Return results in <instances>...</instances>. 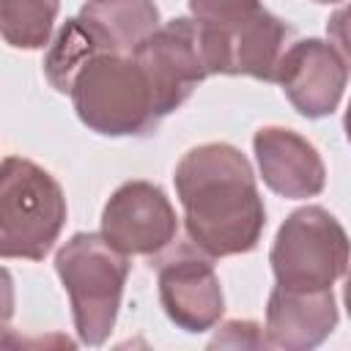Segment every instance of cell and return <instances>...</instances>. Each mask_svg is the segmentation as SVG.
Returning a JSON list of instances; mask_svg holds the SVG:
<instances>
[{
	"label": "cell",
	"mask_w": 351,
	"mask_h": 351,
	"mask_svg": "<svg viewBox=\"0 0 351 351\" xmlns=\"http://www.w3.org/2000/svg\"><path fill=\"white\" fill-rule=\"evenodd\" d=\"M189 241L208 258L258 247L266 208L250 159L230 143H203L181 156L173 173Z\"/></svg>",
	"instance_id": "6da1fadb"
},
{
	"label": "cell",
	"mask_w": 351,
	"mask_h": 351,
	"mask_svg": "<svg viewBox=\"0 0 351 351\" xmlns=\"http://www.w3.org/2000/svg\"><path fill=\"white\" fill-rule=\"evenodd\" d=\"M208 74L274 82L291 27L261 0H189Z\"/></svg>",
	"instance_id": "7a4b0ae2"
},
{
	"label": "cell",
	"mask_w": 351,
	"mask_h": 351,
	"mask_svg": "<svg viewBox=\"0 0 351 351\" xmlns=\"http://www.w3.org/2000/svg\"><path fill=\"white\" fill-rule=\"evenodd\" d=\"M77 118L104 137H143L159 126L154 90L134 55L90 58L69 88Z\"/></svg>",
	"instance_id": "3957f363"
},
{
	"label": "cell",
	"mask_w": 351,
	"mask_h": 351,
	"mask_svg": "<svg viewBox=\"0 0 351 351\" xmlns=\"http://www.w3.org/2000/svg\"><path fill=\"white\" fill-rule=\"evenodd\" d=\"M55 271L69 293L80 343L101 346L118 318L129 255L101 233H74L55 255Z\"/></svg>",
	"instance_id": "277c9868"
},
{
	"label": "cell",
	"mask_w": 351,
	"mask_h": 351,
	"mask_svg": "<svg viewBox=\"0 0 351 351\" xmlns=\"http://www.w3.org/2000/svg\"><path fill=\"white\" fill-rule=\"evenodd\" d=\"M60 184L41 165L5 156L0 170V255L44 261L66 225Z\"/></svg>",
	"instance_id": "5b68a950"
},
{
	"label": "cell",
	"mask_w": 351,
	"mask_h": 351,
	"mask_svg": "<svg viewBox=\"0 0 351 351\" xmlns=\"http://www.w3.org/2000/svg\"><path fill=\"white\" fill-rule=\"evenodd\" d=\"M348 261V233L324 206L288 214L269 252L274 280L288 291H326L346 274Z\"/></svg>",
	"instance_id": "8992f818"
},
{
	"label": "cell",
	"mask_w": 351,
	"mask_h": 351,
	"mask_svg": "<svg viewBox=\"0 0 351 351\" xmlns=\"http://www.w3.org/2000/svg\"><path fill=\"white\" fill-rule=\"evenodd\" d=\"M132 55L148 77L159 118L176 112L208 77L200 49V33L195 19L189 16L159 25Z\"/></svg>",
	"instance_id": "52a82bcc"
},
{
	"label": "cell",
	"mask_w": 351,
	"mask_h": 351,
	"mask_svg": "<svg viewBox=\"0 0 351 351\" xmlns=\"http://www.w3.org/2000/svg\"><path fill=\"white\" fill-rule=\"evenodd\" d=\"M176 208L151 181H126L104 203L101 236L123 255H159L176 241Z\"/></svg>",
	"instance_id": "ba28073f"
},
{
	"label": "cell",
	"mask_w": 351,
	"mask_h": 351,
	"mask_svg": "<svg viewBox=\"0 0 351 351\" xmlns=\"http://www.w3.org/2000/svg\"><path fill=\"white\" fill-rule=\"evenodd\" d=\"M293 110L304 118H326L337 110L348 82V66L337 49L321 38L291 44L277 66L274 80Z\"/></svg>",
	"instance_id": "9c48e42d"
},
{
	"label": "cell",
	"mask_w": 351,
	"mask_h": 351,
	"mask_svg": "<svg viewBox=\"0 0 351 351\" xmlns=\"http://www.w3.org/2000/svg\"><path fill=\"white\" fill-rule=\"evenodd\" d=\"M159 302L167 318L184 332H208L225 313L219 277L208 258L181 247L159 266Z\"/></svg>",
	"instance_id": "30bf717a"
},
{
	"label": "cell",
	"mask_w": 351,
	"mask_h": 351,
	"mask_svg": "<svg viewBox=\"0 0 351 351\" xmlns=\"http://www.w3.org/2000/svg\"><path fill=\"white\" fill-rule=\"evenodd\" d=\"M263 184L288 200H304L324 192L326 167L313 143L285 126H263L252 137Z\"/></svg>",
	"instance_id": "8fae6325"
},
{
	"label": "cell",
	"mask_w": 351,
	"mask_h": 351,
	"mask_svg": "<svg viewBox=\"0 0 351 351\" xmlns=\"http://www.w3.org/2000/svg\"><path fill=\"white\" fill-rule=\"evenodd\" d=\"M337 326V304L326 291H288L274 285L266 304V343L285 351L321 346Z\"/></svg>",
	"instance_id": "7c38bea8"
},
{
	"label": "cell",
	"mask_w": 351,
	"mask_h": 351,
	"mask_svg": "<svg viewBox=\"0 0 351 351\" xmlns=\"http://www.w3.org/2000/svg\"><path fill=\"white\" fill-rule=\"evenodd\" d=\"M77 16L104 52L121 55H132L159 27L154 0H88Z\"/></svg>",
	"instance_id": "4fadbf2b"
},
{
	"label": "cell",
	"mask_w": 351,
	"mask_h": 351,
	"mask_svg": "<svg viewBox=\"0 0 351 351\" xmlns=\"http://www.w3.org/2000/svg\"><path fill=\"white\" fill-rule=\"evenodd\" d=\"M101 52L104 49L99 47V41L93 38V33L82 25L80 16L66 19V25L49 41V49H47V58H44V77H47V82L55 90L69 93L74 74L90 58H96Z\"/></svg>",
	"instance_id": "5bb4252c"
},
{
	"label": "cell",
	"mask_w": 351,
	"mask_h": 351,
	"mask_svg": "<svg viewBox=\"0 0 351 351\" xmlns=\"http://www.w3.org/2000/svg\"><path fill=\"white\" fill-rule=\"evenodd\" d=\"M60 0H0V30L14 49H44L52 41V27Z\"/></svg>",
	"instance_id": "9a60e30c"
},
{
	"label": "cell",
	"mask_w": 351,
	"mask_h": 351,
	"mask_svg": "<svg viewBox=\"0 0 351 351\" xmlns=\"http://www.w3.org/2000/svg\"><path fill=\"white\" fill-rule=\"evenodd\" d=\"M211 346H252V348H263L269 343H266V335H261V326L255 321H228L222 326V332H217Z\"/></svg>",
	"instance_id": "2e32d148"
},
{
	"label": "cell",
	"mask_w": 351,
	"mask_h": 351,
	"mask_svg": "<svg viewBox=\"0 0 351 351\" xmlns=\"http://www.w3.org/2000/svg\"><path fill=\"white\" fill-rule=\"evenodd\" d=\"M326 36H329V44L337 49V55L343 58V63L351 71V3L340 5L326 19Z\"/></svg>",
	"instance_id": "e0dca14e"
},
{
	"label": "cell",
	"mask_w": 351,
	"mask_h": 351,
	"mask_svg": "<svg viewBox=\"0 0 351 351\" xmlns=\"http://www.w3.org/2000/svg\"><path fill=\"white\" fill-rule=\"evenodd\" d=\"M343 302H346V310H348V318H351V271L346 277V288H343Z\"/></svg>",
	"instance_id": "ac0fdd59"
},
{
	"label": "cell",
	"mask_w": 351,
	"mask_h": 351,
	"mask_svg": "<svg viewBox=\"0 0 351 351\" xmlns=\"http://www.w3.org/2000/svg\"><path fill=\"white\" fill-rule=\"evenodd\" d=\"M343 129H346V137L351 143V101H348V110H346V118H343Z\"/></svg>",
	"instance_id": "d6986e66"
},
{
	"label": "cell",
	"mask_w": 351,
	"mask_h": 351,
	"mask_svg": "<svg viewBox=\"0 0 351 351\" xmlns=\"http://www.w3.org/2000/svg\"><path fill=\"white\" fill-rule=\"evenodd\" d=\"M313 3H343V0H313Z\"/></svg>",
	"instance_id": "ffe728a7"
}]
</instances>
